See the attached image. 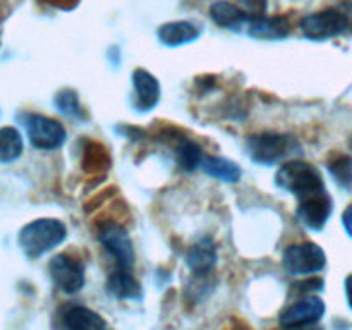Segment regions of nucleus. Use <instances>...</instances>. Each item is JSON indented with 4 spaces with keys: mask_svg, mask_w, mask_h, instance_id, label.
I'll list each match as a JSON object with an SVG mask.
<instances>
[{
    "mask_svg": "<svg viewBox=\"0 0 352 330\" xmlns=\"http://www.w3.org/2000/svg\"><path fill=\"white\" fill-rule=\"evenodd\" d=\"M301 30L313 41L330 40L344 33H352V3L344 2L339 7L320 10L302 17Z\"/></svg>",
    "mask_w": 352,
    "mask_h": 330,
    "instance_id": "nucleus-1",
    "label": "nucleus"
},
{
    "mask_svg": "<svg viewBox=\"0 0 352 330\" xmlns=\"http://www.w3.org/2000/svg\"><path fill=\"white\" fill-rule=\"evenodd\" d=\"M67 237V229L57 219H36L19 232V246L30 258H40L57 248Z\"/></svg>",
    "mask_w": 352,
    "mask_h": 330,
    "instance_id": "nucleus-2",
    "label": "nucleus"
},
{
    "mask_svg": "<svg viewBox=\"0 0 352 330\" xmlns=\"http://www.w3.org/2000/svg\"><path fill=\"white\" fill-rule=\"evenodd\" d=\"M275 184L284 191L298 196L299 199L325 191L323 177L318 168L302 160L285 162L275 174Z\"/></svg>",
    "mask_w": 352,
    "mask_h": 330,
    "instance_id": "nucleus-3",
    "label": "nucleus"
},
{
    "mask_svg": "<svg viewBox=\"0 0 352 330\" xmlns=\"http://www.w3.org/2000/svg\"><path fill=\"white\" fill-rule=\"evenodd\" d=\"M248 150L256 164L274 165L292 155H301L302 146L298 138L278 133H261L248 138Z\"/></svg>",
    "mask_w": 352,
    "mask_h": 330,
    "instance_id": "nucleus-4",
    "label": "nucleus"
},
{
    "mask_svg": "<svg viewBox=\"0 0 352 330\" xmlns=\"http://www.w3.org/2000/svg\"><path fill=\"white\" fill-rule=\"evenodd\" d=\"M19 120L26 127L30 143L38 150H57L65 141V129L58 120L40 113H21Z\"/></svg>",
    "mask_w": 352,
    "mask_h": 330,
    "instance_id": "nucleus-5",
    "label": "nucleus"
},
{
    "mask_svg": "<svg viewBox=\"0 0 352 330\" xmlns=\"http://www.w3.org/2000/svg\"><path fill=\"white\" fill-rule=\"evenodd\" d=\"M282 265L291 275L318 274L325 268L327 254L315 243L292 244L284 251Z\"/></svg>",
    "mask_w": 352,
    "mask_h": 330,
    "instance_id": "nucleus-6",
    "label": "nucleus"
},
{
    "mask_svg": "<svg viewBox=\"0 0 352 330\" xmlns=\"http://www.w3.org/2000/svg\"><path fill=\"white\" fill-rule=\"evenodd\" d=\"M98 239L102 246L109 251L110 256L116 260L117 267L133 270L136 254H134L133 241L122 226L116 222H105L98 229Z\"/></svg>",
    "mask_w": 352,
    "mask_h": 330,
    "instance_id": "nucleus-7",
    "label": "nucleus"
},
{
    "mask_svg": "<svg viewBox=\"0 0 352 330\" xmlns=\"http://www.w3.org/2000/svg\"><path fill=\"white\" fill-rule=\"evenodd\" d=\"M48 272L54 284L65 294H76L85 287V267L71 254H55L48 263Z\"/></svg>",
    "mask_w": 352,
    "mask_h": 330,
    "instance_id": "nucleus-8",
    "label": "nucleus"
},
{
    "mask_svg": "<svg viewBox=\"0 0 352 330\" xmlns=\"http://www.w3.org/2000/svg\"><path fill=\"white\" fill-rule=\"evenodd\" d=\"M325 302L318 296H302L282 309L280 315H278V322L282 327L316 325L325 315Z\"/></svg>",
    "mask_w": 352,
    "mask_h": 330,
    "instance_id": "nucleus-9",
    "label": "nucleus"
},
{
    "mask_svg": "<svg viewBox=\"0 0 352 330\" xmlns=\"http://www.w3.org/2000/svg\"><path fill=\"white\" fill-rule=\"evenodd\" d=\"M332 210V198H330V195L325 189V191L315 192V195L302 198L299 201L298 210H296V217L308 229L322 230L325 223L329 222Z\"/></svg>",
    "mask_w": 352,
    "mask_h": 330,
    "instance_id": "nucleus-10",
    "label": "nucleus"
},
{
    "mask_svg": "<svg viewBox=\"0 0 352 330\" xmlns=\"http://www.w3.org/2000/svg\"><path fill=\"white\" fill-rule=\"evenodd\" d=\"M133 107L140 112L155 109L160 100V82L146 69H136L133 72Z\"/></svg>",
    "mask_w": 352,
    "mask_h": 330,
    "instance_id": "nucleus-11",
    "label": "nucleus"
},
{
    "mask_svg": "<svg viewBox=\"0 0 352 330\" xmlns=\"http://www.w3.org/2000/svg\"><path fill=\"white\" fill-rule=\"evenodd\" d=\"M217 260H219L217 246L210 237H201L196 241L186 254L188 268L195 275H208L217 265Z\"/></svg>",
    "mask_w": 352,
    "mask_h": 330,
    "instance_id": "nucleus-12",
    "label": "nucleus"
},
{
    "mask_svg": "<svg viewBox=\"0 0 352 330\" xmlns=\"http://www.w3.org/2000/svg\"><path fill=\"white\" fill-rule=\"evenodd\" d=\"M248 33L258 40H282L291 33V23L282 16L253 17L248 23Z\"/></svg>",
    "mask_w": 352,
    "mask_h": 330,
    "instance_id": "nucleus-13",
    "label": "nucleus"
},
{
    "mask_svg": "<svg viewBox=\"0 0 352 330\" xmlns=\"http://www.w3.org/2000/svg\"><path fill=\"white\" fill-rule=\"evenodd\" d=\"M201 30L191 21H172L158 28V40L167 47H179L199 38Z\"/></svg>",
    "mask_w": 352,
    "mask_h": 330,
    "instance_id": "nucleus-14",
    "label": "nucleus"
},
{
    "mask_svg": "<svg viewBox=\"0 0 352 330\" xmlns=\"http://www.w3.org/2000/svg\"><path fill=\"white\" fill-rule=\"evenodd\" d=\"M64 330H110L103 316L85 306H71L62 316Z\"/></svg>",
    "mask_w": 352,
    "mask_h": 330,
    "instance_id": "nucleus-15",
    "label": "nucleus"
},
{
    "mask_svg": "<svg viewBox=\"0 0 352 330\" xmlns=\"http://www.w3.org/2000/svg\"><path fill=\"white\" fill-rule=\"evenodd\" d=\"M210 16H212L213 23L226 30L237 31L241 28H248V23H250V16L239 6H236L234 2H227V0H219V2L212 3Z\"/></svg>",
    "mask_w": 352,
    "mask_h": 330,
    "instance_id": "nucleus-16",
    "label": "nucleus"
},
{
    "mask_svg": "<svg viewBox=\"0 0 352 330\" xmlns=\"http://www.w3.org/2000/svg\"><path fill=\"white\" fill-rule=\"evenodd\" d=\"M107 291L119 299H140L143 296V289L133 275V270L119 267L107 278Z\"/></svg>",
    "mask_w": 352,
    "mask_h": 330,
    "instance_id": "nucleus-17",
    "label": "nucleus"
},
{
    "mask_svg": "<svg viewBox=\"0 0 352 330\" xmlns=\"http://www.w3.org/2000/svg\"><path fill=\"white\" fill-rule=\"evenodd\" d=\"M201 168L205 170V174L226 182H237L243 174L236 162H230L222 157H205L201 162Z\"/></svg>",
    "mask_w": 352,
    "mask_h": 330,
    "instance_id": "nucleus-18",
    "label": "nucleus"
},
{
    "mask_svg": "<svg viewBox=\"0 0 352 330\" xmlns=\"http://www.w3.org/2000/svg\"><path fill=\"white\" fill-rule=\"evenodd\" d=\"M174 151L177 164L184 170H195L198 165H201L203 158H205L201 146L196 144L192 140H188V138H175Z\"/></svg>",
    "mask_w": 352,
    "mask_h": 330,
    "instance_id": "nucleus-19",
    "label": "nucleus"
},
{
    "mask_svg": "<svg viewBox=\"0 0 352 330\" xmlns=\"http://www.w3.org/2000/svg\"><path fill=\"white\" fill-rule=\"evenodd\" d=\"M23 153V136L16 127H0V162L9 164Z\"/></svg>",
    "mask_w": 352,
    "mask_h": 330,
    "instance_id": "nucleus-20",
    "label": "nucleus"
},
{
    "mask_svg": "<svg viewBox=\"0 0 352 330\" xmlns=\"http://www.w3.org/2000/svg\"><path fill=\"white\" fill-rule=\"evenodd\" d=\"M54 103L58 109V112H62L64 116L72 117V119H85V112H82V107L81 103H79V96L74 89H60V91L55 95Z\"/></svg>",
    "mask_w": 352,
    "mask_h": 330,
    "instance_id": "nucleus-21",
    "label": "nucleus"
},
{
    "mask_svg": "<svg viewBox=\"0 0 352 330\" xmlns=\"http://www.w3.org/2000/svg\"><path fill=\"white\" fill-rule=\"evenodd\" d=\"M329 168L340 186L352 184V158L339 157L336 162L329 165Z\"/></svg>",
    "mask_w": 352,
    "mask_h": 330,
    "instance_id": "nucleus-22",
    "label": "nucleus"
},
{
    "mask_svg": "<svg viewBox=\"0 0 352 330\" xmlns=\"http://www.w3.org/2000/svg\"><path fill=\"white\" fill-rule=\"evenodd\" d=\"M234 3L239 6L241 9L250 16V19L265 16V14H267L268 0H234Z\"/></svg>",
    "mask_w": 352,
    "mask_h": 330,
    "instance_id": "nucleus-23",
    "label": "nucleus"
},
{
    "mask_svg": "<svg viewBox=\"0 0 352 330\" xmlns=\"http://www.w3.org/2000/svg\"><path fill=\"white\" fill-rule=\"evenodd\" d=\"M323 289V278H318V277H309L306 278V280H301V282H296V284H292V292H296V294H306V292H315V291H322Z\"/></svg>",
    "mask_w": 352,
    "mask_h": 330,
    "instance_id": "nucleus-24",
    "label": "nucleus"
},
{
    "mask_svg": "<svg viewBox=\"0 0 352 330\" xmlns=\"http://www.w3.org/2000/svg\"><path fill=\"white\" fill-rule=\"evenodd\" d=\"M342 223H344V229H346V232L352 237V205L347 206L346 212H344Z\"/></svg>",
    "mask_w": 352,
    "mask_h": 330,
    "instance_id": "nucleus-25",
    "label": "nucleus"
},
{
    "mask_svg": "<svg viewBox=\"0 0 352 330\" xmlns=\"http://www.w3.org/2000/svg\"><path fill=\"white\" fill-rule=\"evenodd\" d=\"M346 296H347V302H349L352 309V274L346 278Z\"/></svg>",
    "mask_w": 352,
    "mask_h": 330,
    "instance_id": "nucleus-26",
    "label": "nucleus"
},
{
    "mask_svg": "<svg viewBox=\"0 0 352 330\" xmlns=\"http://www.w3.org/2000/svg\"><path fill=\"white\" fill-rule=\"evenodd\" d=\"M282 330H323L318 325H306V327H282Z\"/></svg>",
    "mask_w": 352,
    "mask_h": 330,
    "instance_id": "nucleus-27",
    "label": "nucleus"
}]
</instances>
